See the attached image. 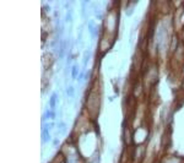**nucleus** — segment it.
<instances>
[{"label":"nucleus","instance_id":"f257e3e1","mask_svg":"<svg viewBox=\"0 0 184 163\" xmlns=\"http://www.w3.org/2000/svg\"><path fill=\"white\" fill-rule=\"evenodd\" d=\"M43 141L44 142L49 141V125H46L43 129Z\"/></svg>","mask_w":184,"mask_h":163},{"label":"nucleus","instance_id":"f03ea898","mask_svg":"<svg viewBox=\"0 0 184 163\" xmlns=\"http://www.w3.org/2000/svg\"><path fill=\"white\" fill-rule=\"evenodd\" d=\"M55 104H56V95L53 93L52 97H50V107H52V109L55 108Z\"/></svg>","mask_w":184,"mask_h":163},{"label":"nucleus","instance_id":"7ed1b4c3","mask_svg":"<svg viewBox=\"0 0 184 163\" xmlns=\"http://www.w3.org/2000/svg\"><path fill=\"white\" fill-rule=\"evenodd\" d=\"M90 55H91V52H90V49H87V51L85 52V59H84V65H87V63H89V60H90Z\"/></svg>","mask_w":184,"mask_h":163},{"label":"nucleus","instance_id":"20e7f679","mask_svg":"<svg viewBox=\"0 0 184 163\" xmlns=\"http://www.w3.org/2000/svg\"><path fill=\"white\" fill-rule=\"evenodd\" d=\"M77 72H79L77 65H74V66H73V70H71V75H73V79H76V77H77Z\"/></svg>","mask_w":184,"mask_h":163},{"label":"nucleus","instance_id":"39448f33","mask_svg":"<svg viewBox=\"0 0 184 163\" xmlns=\"http://www.w3.org/2000/svg\"><path fill=\"white\" fill-rule=\"evenodd\" d=\"M74 92H75V91H74V87H71V86H70V87H68V88H66V93H68V96H69V97H73V96H74Z\"/></svg>","mask_w":184,"mask_h":163},{"label":"nucleus","instance_id":"423d86ee","mask_svg":"<svg viewBox=\"0 0 184 163\" xmlns=\"http://www.w3.org/2000/svg\"><path fill=\"white\" fill-rule=\"evenodd\" d=\"M59 126H60V129H59V131H60V132H63V131H65V126H66L65 124H63V123H60V124H59Z\"/></svg>","mask_w":184,"mask_h":163},{"label":"nucleus","instance_id":"0eeeda50","mask_svg":"<svg viewBox=\"0 0 184 163\" xmlns=\"http://www.w3.org/2000/svg\"><path fill=\"white\" fill-rule=\"evenodd\" d=\"M70 18H71V12H70V11H68V14H66V21L69 22V21H70Z\"/></svg>","mask_w":184,"mask_h":163}]
</instances>
